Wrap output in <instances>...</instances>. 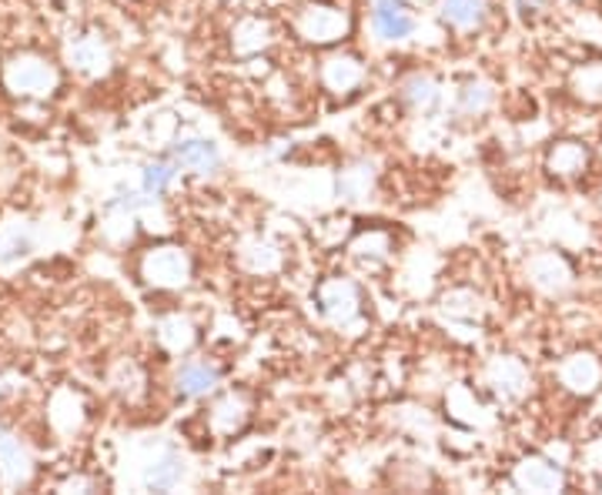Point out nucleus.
<instances>
[{
  "mask_svg": "<svg viewBox=\"0 0 602 495\" xmlns=\"http://www.w3.org/2000/svg\"><path fill=\"white\" fill-rule=\"evenodd\" d=\"M295 31L308 44H335L348 34V14L332 4H308L295 18Z\"/></svg>",
  "mask_w": 602,
  "mask_h": 495,
  "instance_id": "1",
  "label": "nucleus"
},
{
  "mask_svg": "<svg viewBox=\"0 0 602 495\" xmlns=\"http://www.w3.org/2000/svg\"><path fill=\"white\" fill-rule=\"evenodd\" d=\"M559 382L572 395H592L602 385V362L589 352H575L559 365Z\"/></svg>",
  "mask_w": 602,
  "mask_h": 495,
  "instance_id": "2",
  "label": "nucleus"
},
{
  "mask_svg": "<svg viewBox=\"0 0 602 495\" xmlns=\"http://www.w3.org/2000/svg\"><path fill=\"white\" fill-rule=\"evenodd\" d=\"M515 485L525 492H559L565 488V475L555 462L529 455L515 465Z\"/></svg>",
  "mask_w": 602,
  "mask_h": 495,
  "instance_id": "3",
  "label": "nucleus"
},
{
  "mask_svg": "<svg viewBox=\"0 0 602 495\" xmlns=\"http://www.w3.org/2000/svg\"><path fill=\"white\" fill-rule=\"evenodd\" d=\"M191 275V261L181 248H158L148 258V278L161 288H181Z\"/></svg>",
  "mask_w": 602,
  "mask_h": 495,
  "instance_id": "4",
  "label": "nucleus"
},
{
  "mask_svg": "<svg viewBox=\"0 0 602 495\" xmlns=\"http://www.w3.org/2000/svg\"><path fill=\"white\" fill-rule=\"evenodd\" d=\"M585 168H589V148L582 141H555L545 155V171L552 178L572 181L585 175Z\"/></svg>",
  "mask_w": 602,
  "mask_h": 495,
  "instance_id": "5",
  "label": "nucleus"
},
{
  "mask_svg": "<svg viewBox=\"0 0 602 495\" xmlns=\"http://www.w3.org/2000/svg\"><path fill=\"white\" fill-rule=\"evenodd\" d=\"M415 28L412 11L402 0H375V31L385 41H405Z\"/></svg>",
  "mask_w": 602,
  "mask_h": 495,
  "instance_id": "6",
  "label": "nucleus"
},
{
  "mask_svg": "<svg viewBox=\"0 0 602 495\" xmlns=\"http://www.w3.org/2000/svg\"><path fill=\"white\" fill-rule=\"evenodd\" d=\"M529 275H532V285H539L542 291L555 295V291H565L569 281H572V268L565 265L562 255L555 251H545V255H535L529 261Z\"/></svg>",
  "mask_w": 602,
  "mask_h": 495,
  "instance_id": "7",
  "label": "nucleus"
},
{
  "mask_svg": "<svg viewBox=\"0 0 602 495\" xmlns=\"http://www.w3.org/2000/svg\"><path fill=\"white\" fill-rule=\"evenodd\" d=\"M318 301H322V308H325V315L332 318V321H352L355 315H358V288L352 285V281H328V285H322V291H318Z\"/></svg>",
  "mask_w": 602,
  "mask_h": 495,
  "instance_id": "8",
  "label": "nucleus"
},
{
  "mask_svg": "<svg viewBox=\"0 0 602 495\" xmlns=\"http://www.w3.org/2000/svg\"><path fill=\"white\" fill-rule=\"evenodd\" d=\"M365 78V68L355 61V58H345V55H335L325 61L322 68V81L332 95H352Z\"/></svg>",
  "mask_w": 602,
  "mask_h": 495,
  "instance_id": "9",
  "label": "nucleus"
},
{
  "mask_svg": "<svg viewBox=\"0 0 602 495\" xmlns=\"http://www.w3.org/2000/svg\"><path fill=\"white\" fill-rule=\"evenodd\" d=\"M569 91L575 101L595 108L602 105V61H589V65H579L569 78Z\"/></svg>",
  "mask_w": 602,
  "mask_h": 495,
  "instance_id": "10",
  "label": "nucleus"
},
{
  "mask_svg": "<svg viewBox=\"0 0 602 495\" xmlns=\"http://www.w3.org/2000/svg\"><path fill=\"white\" fill-rule=\"evenodd\" d=\"M438 18L448 28L472 31L485 18V0H438Z\"/></svg>",
  "mask_w": 602,
  "mask_h": 495,
  "instance_id": "11",
  "label": "nucleus"
},
{
  "mask_svg": "<svg viewBox=\"0 0 602 495\" xmlns=\"http://www.w3.org/2000/svg\"><path fill=\"white\" fill-rule=\"evenodd\" d=\"M178 161H181L185 168L198 171V175H208V171H215V168L221 165V155H218V148H215L211 141L191 138V141H181V145H178Z\"/></svg>",
  "mask_w": 602,
  "mask_h": 495,
  "instance_id": "12",
  "label": "nucleus"
},
{
  "mask_svg": "<svg viewBox=\"0 0 602 495\" xmlns=\"http://www.w3.org/2000/svg\"><path fill=\"white\" fill-rule=\"evenodd\" d=\"M215 385H218V368L208 365V362H191V365H185V372L178 375V388H181L185 395H191V398L208 395Z\"/></svg>",
  "mask_w": 602,
  "mask_h": 495,
  "instance_id": "13",
  "label": "nucleus"
},
{
  "mask_svg": "<svg viewBox=\"0 0 602 495\" xmlns=\"http://www.w3.org/2000/svg\"><path fill=\"white\" fill-rule=\"evenodd\" d=\"M268 41H272V28L261 18H248L235 31V51H241V55H255V51L268 48Z\"/></svg>",
  "mask_w": 602,
  "mask_h": 495,
  "instance_id": "14",
  "label": "nucleus"
},
{
  "mask_svg": "<svg viewBox=\"0 0 602 495\" xmlns=\"http://www.w3.org/2000/svg\"><path fill=\"white\" fill-rule=\"evenodd\" d=\"M492 382H495L499 392L519 395V392L525 388V382H529V372H525L515 358H495V365H492Z\"/></svg>",
  "mask_w": 602,
  "mask_h": 495,
  "instance_id": "15",
  "label": "nucleus"
},
{
  "mask_svg": "<svg viewBox=\"0 0 602 495\" xmlns=\"http://www.w3.org/2000/svg\"><path fill=\"white\" fill-rule=\"evenodd\" d=\"M245 418H248V412H245V398H241V395H228V398H221V402H218V408H215V415H211V425H215L218 432L231 435L235 428H241V425H245Z\"/></svg>",
  "mask_w": 602,
  "mask_h": 495,
  "instance_id": "16",
  "label": "nucleus"
},
{
  "mask_svg": "<svg viewBox=\"0 0 602 495\" xmlns=\"http://www.w3.org/2000/svg\"><path fill=\"white\" fill-rule=\"evenodd\" d=\"M372 181H375V178H372V168L358 165V168L342 171V178H338V191H342V198H345V201H362V198H368Z\"/></svg>",
  "mask_w": 602,
  "mask_h": 495,
  "instance_id": "17",
  "label": "nucleus"
},
{
  "mask_svg": "<svg viewBox=\"0 0 602 495\" xmlns=\"http://www.w3.org/2000/svg\"><path fill=\"white\" fill-rule=\"evenodd\" d=\"M161 338H165V341H168L175 352H181V348H188V345L195 341V331H191V325H188V321H181V318H171V321L165 325Z\"/></svg>",
  "mask_w": 602,
  "mask_h": 495,
  "instance_id": "18",
  "label": "nucleus"
},
{
  "mask_svg": "<svg viewBox=\"0 0 602 495\" xmlns=\"http://www.w3.org/2000/svg\"><path fill=\"white\" fill-rule=\"evenodd\" d=\"M405 98L415 105V108H432L435 101V85L428 78H412L408 88H405Z\"/></svg>",
  "mask_w": 602,
  "mask_h": 495,
  "instance_id": "19",
  "label": "nucleus"
},
{
  "mask_svg": "<svg viewBox=\"0 0 602 495\" xmlns=\"http://www.w3.org/2000/svg\"><path fill=\"white\" fill-rule=\"evenodd\" d=\"M178 475H181V465H178V458L175 455H168L158 468H151V485H158V488H168V485H175L178 482Z\"/></svg>",
  "mask_w": 602,
  "mask_h": 495,
  "instance_id": "20",
  "label": "nucleus"
},
{
  "mask_svg": "<svg viewBox=\"0 0 602 495\" xmlns=\"http://www.w3.org/2000/svg\"><path fill=\"white\" fill-rule=\"evenodd\" d=\"M171 178H175L171 165H151V168L145 171V188L155 191V195H161V191L171 185Z\"/></svg>",
  "mask_w": 602,
  "mask_h": 495,
  "instance_id": "21",
  "label": "nucleus"
},
{
  "mask_svg": "<svg viewBox=\"0 0 602 495\" xmlns=\"http://www.w3.org/2000/svg\"><path fill=\"white\" fill-rule=\"evenodd\" d=\"M488 101H492V91H488L485 85H472V88L465 91V108H468V111H485Z\"/></svg>",
  "mask_w": 602,
  "mask_h": 495,
  "instance_id": "22",
  "label": "nucleus"
}]
</instances>
